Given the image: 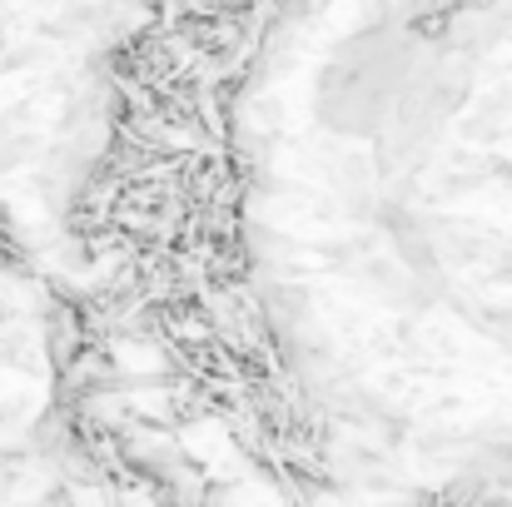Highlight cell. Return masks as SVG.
<instances>
[{"label":"cell","instance_id":"1","mask_svg":"<svg viewBox=\"0 0 512 507\" xmlns=\"http://www.w3.org/2000/svg\"><path fill=\"white\" fill-rule=\"evenodd\" d=\"M264 0H155L110 60V140L70 204L90 299L199 423H219L284 503L324 483V438L254 289L234 105Z\"/></svg>","mask_w":512,"mask_h":507}]
</instances>
